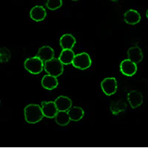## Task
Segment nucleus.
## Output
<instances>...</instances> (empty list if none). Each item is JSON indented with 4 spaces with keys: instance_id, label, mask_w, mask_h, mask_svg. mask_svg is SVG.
<instances>
[{
    "instance_id": "obj_1",
    "label": "nucleus",
    "mask_w": 148,
    "mask_h": 148,
    "mask_svg": "<svg viewBox=\"0 0 148 148\" xmlns=\"http://www.w3.org/2000/svg\"><path fill=\"white\" fill-rule=\"evenodd\" d=\"M24 115L25 121L30 124L39 122L44 117L42 106L36 104H30L27 105L24 110Z\"/></svg>"
},
{
    "instance_id": "obj_2",
    "label": "nucleus",
    "mask_w": 148,
    "mask_h": 148,
    "mask_svg": "<svg viewBox=\"0 0 148 148\" xmlns=\"http://www.w3.org/2000/svg\"><path fill=\"white\" fill-rule=\"evenodd\" d=\"M24 66L29 73L34 75H37L43 71L45 63L36 56L26 59L24 62Z\"/></svg>"
},
{
    "instance_id": "obj_3",
    "label": "nucleus",
    "mask_w": 148,
    "mask_h": 148,
    "mask_svg": "<svg viewBox=\"0 0 148 148\" xmlns=\"http://www.w3.org/2000/svg\"><path fill=\"white\" fill-rule=\"evenodd\" d=\"M44 69L47 73L56 76V77H58L63 73L64 67H63V64L61 62L59 58L58 59L54 58L51 60L45 62Z\"/></svg>"
},
{
    "instance_id": "obj_4",
    "label": "nucleus",
    "mask_w": 148,
    "mask_h": 148,
    "mask_svg": "<svg viewBox=\"0 0 148 148\" xmlns=\"http://www.w3.org/2000/svg\"><path fill=\"white\" fill-rule=\"evenodd\" d=\"M73 66L79 70H86L92 64V60L88 53L85 52L76 54L72 63Z\"/></svg>"
},
{
    "instance_id": "obj_5",
    "label": "nucleus",
    "mask_w": 148,
    "mask_h": 148,
    "mask_svg": "<svg viewBox=\"0 0 148 148\" xmlns=\"http://www.w3.org/2000/svg\"><path fill=\"white\" fill-rule=\"evenodd\" d=\"M101 88L104 94L107 96H112L117 91V80L114 77L105 78L101 82Z\"/></svg>"
},
{
    "instance_id": "obj_6",
    "label": "nucleus",
    "mask_w": 148,
    "mask_h": 148,
    "mask_svg": "<svg viewBox=\"0 0 148 148\" xmlns=\"http://www.w3.org/2000/svg\"><path fill=\"white\" fill-rule=\"evenodd\" d=\"M120 71L126 76H133L137 72V64L129 59H125L120 64Z\"/></svg>"
},
{
    "instance_id": "obj_7",
    "label": "nucleus",
    "mask_w": 148,
    "mask_h": 148,
    "mask_svg": "<svg viewBox=\"0 0 148 148\" xmlns=\"http://www.w3.org/2000/svg\"><path fill=\"white\" fill-rule=\"evenodd\" d=\"M41 106L44 116L47 118H55L59 111L54 101H42Z\"/></svg>"
},
{
    "instance_id": "obj_8",
    "label": "nucleus",
    "mask_w": 148,
    "mask_h": 148,
    "mask_svg": "<svg viewBox=\"0 0 148 148\" xmlns=\"http://www.w3.org/2000/svg\"><path fill=\"white\" fill-rule=\"evenodd\" d=\"M127 101L133 109L138 108L143 103V96L137 90H131L128 92Z\"/></svg>"
},
{
    "instance_id": "obj_9",
    "label": "nucleus",
    "mask_w": 148,
    "mask_h": 148,
    "mask_svg": "<svg viewBox=\"0 0 148 148\" xmlns=\"http://www.w3.org/2000/svg\"><path fill=\"white\" fill-rule=\"evenodd\" d=\"M47 12L42 5H36L30 11V16L31 19L35 22H42L45 18Z\"/></svg>"
},
{
    "instance_id": "obj_10",
    "label": "nucleus",
    "mask_w": 148,
    "mask_h": 148,
    "mask_svg": "<svg viewBox=\"0 0 148 148\" xmlns=\"http://www.w3.org/2000/svg\"><path fill=\"white\" fill-rule=\"evenodd\" d=\"M124 20L128 25H134L141 21V14L137 10L130 9L124 14Z\"/></svg>"
},
{
    "instance_id": "obj_11",
    "label": "nucleus",
    "mask_w": 148,
    "mask_h": 148,
    "mask_svg": "<svg viewBox=\"0 0 148 148\" xmlns=\"http://www.w3.org/2000/svg\"><path fill=\"white\" fill-rule=\"evenodd\" d=\"M59 111H68L72 108V101L67 96H60L54 101Z\"/></svg>"
},
{
    "instance_id": "obj_12",
    "label": "nucleus",
    "mask_w": 148,
    "mask_h": 148,
    "mask_svg": "<svg viewBox=\"0 0 148 148\" xmlns=\"http://www.w3.org/2000/svg\"><path fill=\"white\" fill-rule=\"evenodd\" d=\"M76 43V38L70 34H64L59 40V44L63 50H72Z\"/></svg>"
},
{
    "instance_id": "obj_13",
    "label": "nucleus",
    "mask_w": 148,
    "mask_h": 148,
    "mask_svg": "<svg viewBox=\"0 0 148 148\" xmlns=\"http://www.w3.org/2000/svg\"><path fill=\"white\" fill-rule=\"evenodd\" d=\"M54 50L50 46H43L40 47L37 53V56L44 62L54 59Z\"/></svg>"
},
{
    "instance_id": "obj_14",
    "label": "nucleus",
    "mask_w": 148,
    "mask_h": 148,
    "mask_svg": "<svg viewBox=\"0 0 148 148\" xmlns=\"http://www.w3.org/2000/svg\"><path fill=\"white\" fill-rule=\"evenodd\" d=\"M128 59L136 64H138L143 59V53L141 49L138 46L132 47L127 51Z\"/></svg>"
},
{
    "instance_id": "obj_15",
    "label": "nucleus",
    "mask_w": 148,
    "mask_h": 148,
    "mask_svg": "<svg viewBox=\"0 0 148 148\" xmlns=\"http://www.w3.org/2000/svg\"><path fill=\"white\" fill-rule=\"evenodd\" d=\"M42 86L45 89L48 90H52L55 89L59 84L57 77L47 74L43 76L42 79Z\"/></svg>"
},
{
    "instance_id": "obj_16",
    "label": "nucleus",
    "mask_w": 148,
    "mask_h": 148,
    "mask_svg": "<svg viewBox=\"0 0 148 148\" xmlns=\"http://www.w3.org/2000/svg\"><path fill=\"white\" fill-rule=\"evenodd\" d=\"M127 104L123 100L113 101L110 105V110L113 115L117 116L119 113L126 110Z\"/></svg>"
},
{
    "instance_id": "obj_17",
    "label": "nucleus",
    "mask_w": 148,
    "mask_h": 148,
    "mask_svg": "<svg viewBox=\"0 0 148 148\" xmlns=\"http://www.w3.org/2000/svg\"><path fill=\"white\" fill-rule=\"evenodd\" d=\"M75 56L76 55L72 50H62L59 56V59L63 64L67 65L72 64Z\"/></svg>"
},
{
    "instance_id": "obj_18",
    "label": "nucleus",
    "mask_w": 148,
    "mask_h": 148,
    "mask_svg": "<svg viewBox=\"0 0 148 148\" xmlns=\"http://www.w3.org/2000/svg\"><path fill=\"white\" fill-rule=\"evenodd\" d=\"M71 121H78L81 120L84 116V111L80 107H72L67 111Z\"/></svg>"
},
{
    "instance_id": "obj_19",
    "label": "nucleus",
    "mask_w": 148,
    "mask_h": 148,
    "mask_svg": "<svg viewBox=\"0 0 148 148\" xmlns=\"http://www.w3.org/2000/svg\"><path fill=\"white\" fill-rule=\"evenodd\" d=\"M55 119L56 122L61 126H65L71 121L67 111H58Z\"/></svg>"
},
{
    "instance_id": "obj_20",
    "label": "nucleus",
    "mask_w": 148,
    "mask_h": 148,
    "mask_svg": "<svg viewBox=\"0 0 148 148\" xmlns=\"http://www.w3.org/2000/svg\"><path fill=\"white\" fill-rule=\"evenodd\" d=\"M62 0H47L46 7L51 10H55L62 6Z\"/></svg>"
},
{
    "instance_id": "obj_21",
    "label": "nucleus",
    "mask_w": 148,
    "mask_h": 148,
    "mask_svg": "<svg viewBox=\"0 0 148 148\" xmlns=\"http://www.w3.org/2000/svg\"><path fill=\"white\" fill-rule=\"evenodd\" d=\"M11 54L10 51L7 47H1L0 49V62L2 63H5L8 62L10 59Z\"/></svg>"
},
{
    "instance_id": "obj_22",
    "label": "nucleus",
    "mask_w": 148,
    "mask_h": 148,
    "mask_svg": "<svg viewBox=\"0 0 148 148\" xmlns=\"http://www.w3.org/2000/svg\"><path fill=\"white\" fill-rule=\"evenodd\" d=\"M146 16H147V18H148V10H147V12H146Z\"/></svg>"
},
{
    "instance_id": "obj_23",
    "label": "nucleus",
    "mask_w": 148,
    "mask_h": 148,
    "mask_svg": "<svg viewBox=\"0 0 148 148\" xmlns=\"http://www.w3.org/2000/svg\"><path fill=\"white\" fill-rule=\"evenodd\" d=\"M111 1H113V2H117L119 0H111Z\"/></svg>"
},
{
    "instance_id": "obj_24",
    "label": "nucleus",
    "mask_w": 148,
    "mask_h": 148,
    "mask_svg": "<svg viewBox=\"0 0 148 148\" xmlns=\"http://www.w3.org/2000/svg\"><path fill=\"white\" fill-rule=\"evenodd\" d=\"M72 1H78V0H72Z\"/></svg>"
}]
</instances>
